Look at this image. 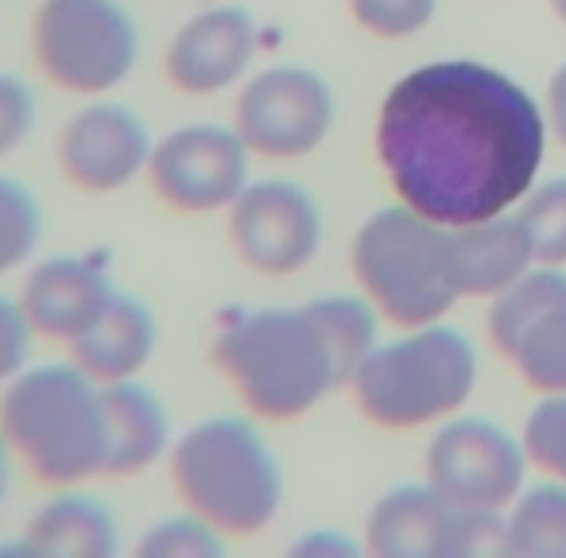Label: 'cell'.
<instances>
[{
    "label": "cell",
    "instance_id": "20",
    "mask_svg": "<svg viewBox=\"0 0 566 558\" xmlns=\"http://www.w3.org/2000/svg\"><path fill=\"white\" fill-rule=\"evenodd\" d=\"M20 547L32 558H113L117 555V516L102 496L82 485L55 488L32 512Z\"/></svg>",
    "mask_w": 566,
    "mask_h": 558
},
{
    "label": "cell",
    "instance_id": "27",
    "mask_svg": "<svg viewBox=\"0 0 566 558\" xmlns=\"http://www.w3.org/2000/svg\"><path fill=\"white\" fill-rule=\"evenodd\" d=\"M524 454L539 470L566 481V392L543 400L524 423Z\"/></svg>",
    "mask_w": 566,
    "mask_h": 558
},
{
    "label": "cell",
    "instance_id": "29",
    "mask_svg": "<svg viewBox=\"0 0 566 558\" xmlns=\"http://www.w3.org/2000/svg\"><path fill=\"white\" fill-rule=\"evenodd\" d=\"M32 346H35V330L28 326L17 295L0 292V392H4V385L20 369L32 365Z\"/></svg>",
    "mask_w": 566,
    "mask_h": 558
},
{
    "label": "cell",
    "instance_id": "16",
    "mask_svg": "<svg viewBox=\"0 0 566 558\" xmlns=\"http://www.w3.org/2000/svg\"><path fill=\"white\" fill-rule=\"evenodd\" d=\"M458 519L462 508L427 481L396 485L365 516V550L377 558H458Z\"/></svg>",
    "mask_w": 566,
    "mask_h": 558
},
{
    "label": "cell",
    "instance_id": "32",
    "mask_svg": "<svg viewBox=\"0 0 566 558\" xmlns=\"http://www.w3.org/2000/svg\"><path fill=\"white\" fill-rule=\"evenodd\" d=\"M17 454H12L9 439L0 434V508L9 504V493H12V477H17Z\"/></svg>",
    "mask_w": 566,
    "mask_h": 558
},
{
    "label": "cell",
    "instance_id": "11",
    "mask_svg": "<svg viewBox=\"0 0 566 558\" xmlns=\"http://www.w3.org/2000/svg\"><path fill=\"white\" fill-rule=\"evenodd\" d=\"M524 446L489 419H450L427 446V485L454 508L504 512L524 485Z\"/></svg>",
    "mask_w": 566,
    "mask_h": 558
},
{
    "label": "cell",
    "instance_id": "8",
    "mask_svg": "<svg viewBox=\"0 0 566 558\" xmlns=\"http://www.w3.org/2000/svg\"><path fill=\"white\" fill-rule=\"evenodd\" d=\"M338 120V97L334 86L311 66L275 63L264 71H252L237 86L233 120L256 159L292 164L307 159L331 140Z\"/></svg>",
    "mask_w": 566,
    "mask_h": 558
},
{
    "label": "cell",
    "instance_id": "22",
    "mask_svg": "<svg viewBox=\"0 0 566 558\" xmlns=\"http://www.w3.org/2000/svg\"><path fill=\"white\" fill-rule=\"evenodd\" d=\"M509 555L566 558V485H535L512 501Z\"/></svg>",
    "mask_w": 566,
    "mask_h": 558
},
{
    "label": "cell",
    "instance_id": "9",
    "mask_svg": "<svg viewBox=\"0 0 566 558\" xmlns=\"http://www.w3.org/2000/svg\"><path fill=\"white\" fill-rule=\"evenodd\" d=\"M252 159L233 125L190 120L156 140L148 182L159 202L179 213H226L252 182Z\"/></svg>",
    "mask_w": 566,
    "mask_h": 558
},
{
    "label": "cell",
    "instance_id": "14",
    "mask_svg": "<svg viewBox=\"0 0 566 558\" xmlns=\"http://www.w3.org/2000/svg\"><path fill=\"white\" fill-rule=\"evenodd\" d=\"M260 55V28L237 4H210L195 12L164 51V71L179 94L213 97L237 90Z\"/></svg>",
    "mask_w": 566,
    "mask_h": 558
},
{
    "label": "cell",
    "instance_id": "12",
    "mask_svg": "<svg viewBox=\"0 0 566 558\" xmlns=\"http://www.w3.org/2000/svg\"><path fill=\"white\" fill-rule=\"evenodd\" d=\"M489 338L520 369V377L547 396L566 392V275L555 267H527L504 287L489 310Z\"/></svg>",
    "mask_w": 566,
    "mask_h": 558
},
{
    "label": "cell",
    "instance_id": "1",
    "mask_svg": "<svg viewBox=\"0 0 566 558\" xmlns=\"http://www.w3.org/2000/svg\"><path fill=\"white\" fill-rule=\"evenodd\" d=\"M543 140L539 105L527 90L473 59L403 74L377 113V159L396 202L447 229L524 202Z\"/></svg>",
    "mask_w": 566,
    "mask_h": 558
},
{
    "label": "cell",
    "instance_id": "4",
    "mask_svg": "<svg viewBox=\"0 0 566 558\" xmlns=\"http://www.w3.org/2000/svg\"><path fill=\"white\" fill-rule=\"evenodd\" d=\"M167 470L182 508L210 519L229 539L260 535L283 512V465L244 415H210L175 434Z\"/></svg>",
    "mask_w": 566,
    "mask_h": 558
},
{
    "label": "cell",
    "instance_id": "30",
    "mask_svg": "<svg viewBox=\"0 0 566 558\" xmlns=\"http://www.w3.org/2000/svg\"><path fill=\"white\" fill-rule=\"evenodd\" d=\"M361 550H365V543L349 539V535L334 531V527H315V531L300 535L287 555L292 558H357Z\"/></svg>",
    "mask_w": 566,
    "mask_h": 558
},
{
    "label": "cell",
    "instance_id": "18",
    "mask_svg": "<svg viewBox=\"0 0 566 558\" xmlns=\"http://www.w3.org/2000/svg\"><path fill=\"white\" fill-rule=\"evenodd\" d=\"M447 256L458 299H496L535 264L532 236L520 213L454 225L447 236Z\"/></svg>",
    "mask_w": 566,
    "mask_h": 558
},
{
    "label": "cell",
    "instance_id": "26",
    "mask_svg": "<svg viewBox=\"0 0 566 558\" xmlns=\"http://www.w3.org/2000/svg\"><path fill=\"white\" fill-rule=\"evenodd\" d=\"M357 28L377 40H408L423 32L439 0H346Z\"/></svg>",
    "mask_w": 566,
    "mask_h": 558
},
{
    "label": "cell",
    "instance_id": "5",
    "mask_svg": "<svg viewBox=\"0 0 566 558\" xmlns=\"http://www.w3.org/2000/svg\"><path fill=\"white\" fill-rule=\"evenodd\" d=\"M478 385L470 338L447 323L408 326L400 338H380L349 377V396L373 427L416 431L450 419Z\"/></svg>",
    "mask_w": 566,
    "mask_h": 558
},
{
    "label": "cell",
    "instance_id": "13",
    "mask_svg": "<svg viewBox=\"0 0 566 558\" xmlns=\"http://www.w3.org/2000/svg\"><path fill=\"white\" fill-rule=\"evenodd\" d=\"M148 120L125 102L86 97L82 109L66 117L55 140L63 179L82 194H117L148 175L151 159Z\"/></svg>",
    "mask_w": 566,
    "mask_h": 558
},
{
    "label": "cell",
    "instance_id": "6",
    "mask_svg": "<svg viewBox=\"0 0 566 558\" xmlns=\"http://www.w3.org/2000/svg\"><path fill=\"white\" fill-rule=\"evenodd\" d=\"M450 229L396 202L369 213L349 241L357 292L400 330L442 323L458 303L447 256Z\"/></svg>",
    "mask_w": 566,
    "mask_h": 558
},
{
    "label": "cell",
    "instance_id": "25",
    "mask_svg": "<svg viewBox=\"0 0 566 558\" xmlns=\"http://www.w3.org/2000/svg\"><path fill=\"white\" fill-rule=\"evenodd\" d=\"M520 221L532 236L535 264H566V179L527 190L524 206H520Z\"/></svg>",
    "mask_w": 566,
    "mask_h": 558
},
{
    "label": "cell",
    "instance_id": "31",
    "mask_svg": "<svg viewBox=\"0 0 566 558\" xmlns=\"http://www.w3.org/2000/svg\"><path fill=\"white\" fill-rule=\"evenodd\" d=\"M551 125H555L558 140L566 144V66L551 78Z\"/></svg>",
    "mask_w": 566,
    "mask_h": 558
},
{
    "label": "cell",
    "instance_id": "28",
    "mask_svg": "<svg viewBox=\"0 0 566 558\" xmlns=\"http://www.w3.org/2000/svg\"><path fill=\"white\" fill-rule=\"evenodd\" d=\"M40 125V97L20 74L0 71V159L17 156Z\"/></svg>",
    "mask_w": 566,
    "mask_h": 558
},
{
    "label": "cell",
    "instance_id": "7",
    "mask_svg": "<svg viewBox=\"0 0 566 558\" xmlns=\"http://www.w3.org/2000/svg\"><path fill=\"white\" fill-rule=\"evenodd\" d=\"M32 59L51 86L105 97L125 86L140 63V24L120 0H40Z\"/></svg>",
    "mask_w": 566,
    "mask_h": 558
},
{
    "label": "cell",
    "instance_id": "2",
    "mask_svg": "<svg viewBox=\"0 0 566 558\" xmlns=\"http://www.w3.org/2000/svg\"><path fill=\"white\" fill-rule=\"evenodd\" d=\"M213 365L256 419L292 423L346 388L331 341L307 303L229 307L213 330Z\"/></svg>",
    "mask_w": 566,
    "mask_h": 558
},
{
    "label": "cell",
    "instance_id": "19",
    "mask_svg": "<svg viewBox=\"0 0 566 558\" xmlns=\"http://www.w3.org/2000/svg\"><path fill=\"white\" fill-rule=\"evenodd\" d=\"M105 408V477H140L156 462H167L175 446L171 415L159 392L140 377L102 385Z\"/></svg>",
    "mask_w": 566,
    "mask_h": 558
},
{
    "label": "cell",
    "instance_id": "3",
    "mask_svg": "<svg viewBox=\"0 0 566 558\" xmlns=\"http://www.w3.org/2000/svg\"><path fill=\"white\" fill-rule=\"evenodd\" d=\"M0 434L17 462L51 488L105 477L102 385L71 357L28 365L4 385Z\"/></svg>",
    "mask_w": 566,
    "mask_h": 558
},
{
    "label": "cell",
    "instance_id": "15",
    "mask_svg": "<svg viewBox=\"0 0 566 558\" xmlns=\"http://www.w3.org/2000/svg\"><path fill=\"white\" fill-rule=\"evenodd\" d=\"M109 256L105 252H59L28 267L17 303L35 338L71 346L113 299Z\"/></svg>",
    "mask_w": 566,
    "mask_h": 558
},
{
    "label": "cell",
    "instance_id": "10",
    "mask_svg": "<svg viewBox=\"0 0 566 558\" xmlns=\"http://www.w3.org/2000/svg\"><path fill=\"white\" fill-rule=\"evenodd\" d=\"M229 244L237 260L268 280L303 272L323 249V210L318 198L295 179H252L226 210Z\"/></svg>",
    "mask_w": 566,
    "mask_h": 558
},
{
    "label": "cell",
    "instance_id": "24",
    "mask_svg": "<svg viewBox=\"0 0 566 558\" xmlns=\"http://www.w3.org/2000/svg\"><path fill=\"white\" fill-rule=\"evenodd\" d=\"M226 531L202 519L198 512L182 508L156 519L136 539V558H221L226 555Z\"/></svg>",
    "mask_w": 566,
    "mask_h": 558
},
{
    "label": "cell",
    "instance_id": "17",
    "mask_svg": "<svg viewBox=\"0 0 566 558\" xmlns=\"http://www.w3.org/2000/svg\"><path fill=\"white\" fill-rule=\"evenodd\" d=\"M159 349V318L140 295L113 292L105 310L66 346V357L97 385L136 380Z\"/></svg>",
    "mask_w": 566,
    "mask_h": 558
},
{
    "label": "cell",
    "instance_id": "33",
    "mask_svg": "<svg viewBox=\"0 0 566 558\" xmlns=\"http://www.w3.org/2000/svg\"><path fill=\"white\" fill-rule=\"evenodd\" d=\"M555 4V12H558V20H566V0H551Z\"/></svg>",
    "mask_w": 566,
    "mask_h": 558
},
{
    "label": "cell",
    "instance_id": "23",
    "mask_svg": "<svg viewBox=\"0 0 566 558\" xmlns=\"http://www.w3.org/2000/svg\"><path fill=\"white\" fill-rule=\"evenodd\" d=\"M43 241V206L17 175L0 171V280L24 272Z\"/></svg>",
    "mask_w": 566,
    "mask_h": 558
},
{
    "label": "cell",
    "instance_id": "21",
    "mask_svg": "<svg viewBox=\"0 0 566 558\" xmlns=\"http://www.w3.org/2000/svg\"><path fill=\"white\" fill-rule=\"evenodd\" d=\"M311 315L318 318L326 341H331L334 357H338L342 377L357 372V365L373 354V346L380 341V310L365 299L361 292H331V295H315L307 299Z\"/></svg>",
    "mask_w": 566,
    "mask_h": 558
}]
</instances>
